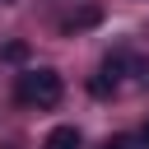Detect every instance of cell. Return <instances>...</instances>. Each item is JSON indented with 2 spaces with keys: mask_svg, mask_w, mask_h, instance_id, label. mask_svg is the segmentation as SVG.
Segmentation results:
<instances>
[{
  "mask_svg": "<svg viewBox=\"0 0 149 149\" xmlns=\"http://www.w3.org/2000/svg\"><path fill=\"white\" fill-rule=\"evenodd\" d=\"M112 88H116V84H112V79H102V74H93V79H88V93H93V98H107Z\"/></svg>",
  "mask_w": 149,
  "mask_h": 149,
  "instance_id": "obj_5",
  "label": "cell"
},
{
  "mask_svg": "<svg viewBox=\"0 0 149 149\" xmlns=\"http://www.w3.org/2000/svg\"><path fill=\"white\" fill-rule=\"evenodd\" d=\"M0 5H14V0H0Z\"/></svg>",
  "mask_w": 149,
  "mask_h": 149,
  "instance_id": "obj_8",
  "label": "cell"
},
{
  "mask_svg": "<svg viewBox=\"0 0 149 149\" xmlns=\"http://www.w3.org/2000/svg\"><path fill=\"white\" fill-rule=\"evenodd\" d=\"M14 93H19L23 107H56L61 93H65V84H61L56 70H28V74H19Z\"/></svg>",
  "mask_w": 149,
  "mask_h": 149,
  "instance_id": "obj_1",
  "label": "cell"
},
{
  "mask_svg": "<svg viewBox=\"0 0 149 149\" xmlns=\"http://www.w3.org/2000/svg\"><path fill=\"white\" fill-rule=\"evenodd\" d=\"M102 149H135V135H112L102 140Z\"/></svg>",
  "mask_w": 149,
  "mask_h": 149,
  "instance_id": "obj_6",
  "label": "cell"
},
{
  "mask_svg": "<svg viewBox=\"0 0 149 149\" xmlns=\"http://www.w3.org/2000/svg\"><path fill=\"white\" fill-rule=\"evenodd\" d=\"M0 61H28V42H5L0 47Z\"/></svg>",
  "mask_w": 149,
  "mask_h": 149,
  "instance_id": "obj_4",
  "label": "cell"
},
{
  "mask_svg": "<svg viewBox=\"0 0 149 149\" xmlns=\"http://www.w3.org/2000/svg\"><path fill=\"white\" fill-rule=\"evenodd\" d=\"M79 144H84L79 126H56V130H47V140H42V149H79Z\"/></svg>",
  "mask_w": 149,
  "mask_h": 149,
  "instance_id": "obj_2",
  "label": "cell"
},
{
  "mask_svg": "<svg viewBox=\"0 0 149 149\" xmlns=\"http://www.w3.org/2000/svg\"><path fill=\"white\" fill-rule=\"evenodd\" d=\"M144 144H149V126H144Z\"/></svg>",
  "mask_w": 149,
  "mask_h": 149,
  "instance_id": "obj_7",
  "label": "cell"
},
{
  "mask_svg": "<svg viewBox=\"0 0 149 149\" xmlns=\"http://www.w3.org/2000/svg\"><path fill=\"white\" fill-rule=\"evenodd\" d=\"M98 19H102V14H98V5H84V9H79V14H70L61 28H65V33H79V28H93Z\"/></svg>",
  "mask_w": 149,
  "mask_h": 149,
  "instance_id": "obj_3",
  "label": "cell"
}]
</instances>
